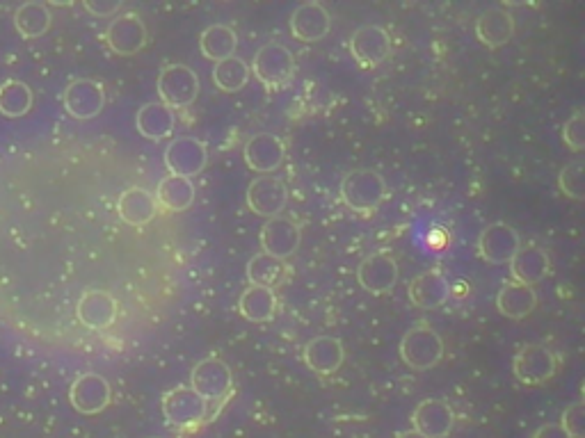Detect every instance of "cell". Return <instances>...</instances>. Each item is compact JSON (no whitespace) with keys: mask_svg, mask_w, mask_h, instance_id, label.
<instances>
[{"mask_svg":"<svg viewBox=\"0 0 585 438\" xmlns=\"http://www.w3.org/2000/svg\"><path fill=\"white\" fill-rule=\"evenodd\" d=\"M163 413L174 427H192L206 418V400L190 386H176L163 397Z\"/></svg>","mask_w":585,"mask_h":438,"instance_id":"obj_7","label":"cell"},{"mask_svg":"<svg viewBox=\"0 0 585 438\" xmlns=\"http://www.w3.org/2000/svg\"><path fill=\"white\" fill-rule=\"evenodd\" d=\"M85 10L94 16H112L122 10L119 0H85Z\"/></svg>","mask_w":585,"mask_h":438,"instance_id":"obj_38","label":"cell"},{"mask_svg":"<svg viewBox=\"0 0 585 438\" xmlns=\"http://www.w3.org/2000/svg\"><path fill=\"white\" fill-rule=\"evenodd\" d=\"M76 315L87 329H106L117 318V302L106 290H87L76 306Z\"/></svg>","mask_w":585,"mask_h":438,"instance_id":"obj_20","label":"cell"},{"mask_svg":"<svg viewBox=\"0 0 585 438\" xmlns=\"http://www.w3.org/2000/svg\"><path fill=\"white\" fill-rule=\"evenodd\" d=\"M519 249H522V238H519L517 229H512V226L503 222L485 226L478 238L480 256L492 265L510 263Z\"/></svg>","mask_w":585,"mask_h":438,"instance_id":"obj_8","label":"cell"},{"mask_svg":"<svg viewBox=\"0 0 585 438\" xmlns=\"http://www.w3.org/2000/svg\"><path fill=\"white\" fill-rule=\"evenodd\" d=\"M110 384L106 377L96 375V372H85L80 375L69 391V402L76 411L92 416V413H101L110 404Z\"/></svg>","mask_w":585,"mask_h":438,"instance_id":"obj_10","label":"cell"},{"mask_svg":"<svg viewBox=\"0 0 585 438\" xmlns=\"http://www.w3.org/2000/svg\"><path fill=\"white\" fill-rule=\"evenodd\" d=\"M238 311L250 322H270L277 313L275 290L250 286L238 299Z\"/></svg>","mask_w":585,"mask_h":438,"instance_id":"obj_29","label":"cell"},{"mask_svg":"<svg viewBox=\"0 0 585 438\" xmlns=\"http://www.w3.org/2000/svg\"><path fill=\"white\" fill-rule=\"evenodd\" d=\"M357 281L371 295H384V292L394 290L396 286L398 263L384 254L366 256L357 267Z\"/></svg>","mask_w":585,"mask_h":438,"instance_id":"obj_16","label":"cell"},{"mask_svg":"<svg viewBox=\"0 0 585 438\" xmlns=\"http://www.w3.org/2000/svg\"><path fill=\"white\" fill-rule=\"evenodd\" d=\"M147 39V26H144V21L135 12H126L117 16V19H112L106 30V42L110 51L117 55H126V58L128 55L140 53L147 46Z\"/></svg>","mask_w":585,"mask_h":438,"instance_id":"obj_9","label":"cell"},{"mask_svg":"<svg viewBox=\"0 0 585 438\" xmlns=\"http://www.w3.org/2000/svg\"><path fill=\"white\" fill-rule=\"evenodd\" d=\"M581 172H583V162L574 160L570 165L563 167V172L558 176V188L565 197H570L574 201H581L583 190H581Z\"/></svg>","mask_w":585,"mask_h":438,"instance_id":"obj_35","label":"cell"},{"mask_svg":"<svg viewBox=\"0 0 585 438\" xmlns=\"http://www.w3.org/2000/svg\"><path fill=\"white\" fill-rule=\"evenodd\" d=\"M250 67L247 64L236 58V55H231V58L222 60V62H215L213 67V83L220 87V92H227V94H234L238 89H243L247 85V80H250Z\"/></svg>","mask_w":585,"mask_h":438,"instance_id":"obj_33","label":"cell"},{"mask_svg":"<svg viewBox=\"0 0 585 438\" xmlns=\"http://www.w3.org/2000/svg\"><path fill=\"white\" fill-rule=\"evenodd\" d=\"M538 306V292L522 283L510 281L501 288L499 295H496V308L503 318L510 320H522L526 315H531Z\"/></svg>","mask_w":585,"mask_h":438,"instance_id":"obj_27","label":"cell"},{"mask_svg":"<svg viewBox=\"0 0 585 438\" xmlns=\"http://www.w3.org/2000/svg\"><path fill=\"white\" fill-rule=\"evenodd\" d=\"M190 388L204 400H220V397L231 388V370L229 365L208 356V359L199 361L190 372Z\"/></svg>","mask_w":585,"mask_h":438,"instance_id":"obj_12","label":"cell"},{"mask_svg":"<svg viewBox=\"0 0 585 438\" xmlns=\"http://www.w3.org/2000/svg\"><path fill=\"white\" fill-rule=\"evenodd\" d=\"M32 108V89L21 80H7L0 85V115L23 117Z\"/></svg>","mask_w":585,"mask_h":438,"instance_id":"obj_34","label":"cell"},{"mask_svg":"<svg viewBox=\"0 0 585 438\" xmlns=\"http://www.w3.org/2000/svg\"><path fill=\"white\" fill-rule=\"evenodd\" d=\"M300 247V226L291 219L272 217L261 229V249L266 256L286 261Z\"/></svg>","mask_w":585,"mask_h":438,"instance_id":"obj_14","label":"cell"},{"mask_svg":"<svg viewBox=\"0 0 585 438\" xmlns=\"http://www.w3.org/2000/svg\"><path fill=\"white\" fill-rule=\"evenodd\" d=\"M117 213L128 226H144L158 213L156 197L144 188H128L117 201Z\"/></svg>","mask_w":585,"mask_h":438,"instance_id":"obj_24","label":"cell"},{"mask_svg":"<svg viewBox=\"0 0 585 438\" xmlns=\"http://www.w3.org/2000/svg\"><path fill=\"white\" fill-rule=\"evenodd\" d=\"M350 53L357 62L366 67L384 62L391 55V37L389 32L380 26H362L352 32L350 37Z\"/></svg>","mask_w":585,"mask_h":438,"instance_id":"obj_15","label":"cell"},{"mask_svg":"<svg viewBox=\"0 0 585 438\" xmlns=\"http://www.w3.org/2000/svg\"><path fill=\"white\" fill-rule=\"evenodd\" d=\"M410 299L416 308L430 311V308H439L448 302L451 297V286H448L446 277L439 270H428L414 277L410 283Z\"/></svg>","mask_w":585,"mask_h":438,"instance_id":"obj_22","label":"cell"},{"mask_svg":"<svg viewBox=\"0 0 585 438\" xmlns=\"http://www.w3.org/2000/svg\"><path fill=\"white\" fill-rule=\"evenodd\" d=\"M583 131H585L583 112L579 110V112H574V117L567 119L563 126V140L576 153L583 151Z\"/></svg>","mask_w":585,"mask_h":438,"instance_id":"obj_36","label":"cell"},{"mask_svg":"<svg viewBox=\"0 0 585 438\" xmlns=\"http://www.w3.org/2000/svg\"><path fill=\"white\" fill-rule=\"evenodd\" d=\"M238 37L236 32L229 26H222V23H215V26H208L202 37H199V48H202L204 58L213 62H222L231 58L236 53Z\"/></svg>","mask_w":585,"mask_h":438,"instance_id":"obj_30","label":"cell"},{"mask_svg":"<svg viewBox=\"0 0 585 438\" xmlns=\"http://www.w3.org/2000/svg\"><path fill=\"white\" fill-rule=\"evenodd\" d=\"M288 204V188L282 178L261 176L247 188V206L261 217H279Z\"/></svg>","mask_w":585,"mask_h":438,"instance_id":"obj_13","label":"cell"},{"mask_svg":"<svg viewBox=\"0 0 585 438\" xmlns=\"http://www.w3.org/2000/svg\"><path fill=\"white\" fill-rule=\"evenodd\" d=\"M208 162V151L206 144L197 137L181 135L170 142L165 149V165L170 169V174L192 178L204 172Z\"/></svg>","mask_w":585,"mask_h":438,"instance_id":"obj_6","label":"cell"},{"mask_svg":"<svg viewBox=\"0 0 585 438\" xmlns=\"http://www.w3.org/2000/svg\"><path fill=\"white\" fill-rule=\"evenodd\" d=\"M512 35H515V19H512L510 12L501 10V7H490L476 21V37L490 48L508 44Z\"/></svg>","mask_w":585,"mask_h":438,"instance_id":"obj_26","label":"cell"},{"mask_svg":"<svg viewBox=\"0 0 585 438\" xmlns=\"http://www.w3.org/2000/svg\"><path fill=\"white\" fill-rule=\"evenodd\" d=\"M387 183L373 169H355L341 181V201L355 213H371L384 201Z\"/></svg>","mask_w":585,"mask_h":438,"instance_id":"obj_1","label":"cell"},{"mask_svg":"<svg viewBox=\"0 0 585 438\" xmlns=\"http://www.w3.org/2000/svg\"><path fill=\"white\" fill-rule=\"evenodd\" d=\"M510 270H512V279L522 286H538L540 281L547 279L549 274V254L542 247L528 245L522 247L515 254V258L510 261Z\"/></svg>","mask_w":585,"mask_h":438,"instance_id":"obj_23","label":"cell"},{"mask_svg":"<svg viewBox=\"0 0 585 438\" xmlns=\"http://www.w3.org/2000/svg\"><path fill=\"white\" fill-rule=\"evenodd\" d=\"M14 26L21 37L37 39L46 35V30L51 28V12L42 3H26L16 10Z\"/></svg>","mask_w":585,"mask_h":438,"instance_id":"obj_32","label":"cell"},{"mask_svg":"<svg viewBox=\"0 0 585 438\" xmlns=\"http://www.w3.org/2000/svg\"><path fill=\"white\" fill-rule=\"evenodd\" d=\"M533 438H572V436L567 434L558 423H549V425H542L538 432L533 434Z\"/></svg>","mask_w":585,"mask_h":438,"instance_id":"obj_39","label":"cell"},{"mask_svg":"<svg viewBox=\"0 0 585 438\" xmlns=\"http://www.w3.org/2000/svg\"><path fill=\"white\" fill-rule=\"evenodd\" d=\"M252 71L261 80L263 87L279 89L291 83L295 73V58L284 44L270 42L256 51Z\"/></svg>","mask_w":585,"mask_h":438,"instance_id":"obj_4","label":"cell"},{"mask_svg":"<svg viewBox=\"0 0 585 438\" xmlns=\"http://www.w3.org/2000/svg\"><path fill=\"white\" fill-rule=\"evenodd\" d=\"M62 101L64 110L74 119H92L106 105V92H103L101 83H96V80L80 78L64 89Z\"/></svg>","mask_w":585,"mask_h":438,"instance_id":"obj_11","label":"cell"},{"mask_svg":"<svg viewBox=\"0 0 585 438\" xmlns=\"http://www.w3.org/2000/svg\"><path fill=\"white\" fill-rule=\"evenodd\" d=\"M556 368H558L556 354L551 352L547 345L540 343L524 345L522 350L517 352L515 361H512V372H515V377L526 386L547 384V381L556 375Z\"/></svg>","mask_w":585,"mask_h":438,"instance_id":"obj_5","label":"cell"},{"mask_svg":"<svg viewBox=\"0 0 585 438\" xmlns=\"http://www.w3.org/2000/svg\"><path fill=\"white\" fill-rule=\"evenodd\" d=\"M158 96L167 108H188L199 96V78L186 64H170L158 76Z\"/></svg>","mask_w":585,"mask_h":438,"instance_id":"obj_3","label":"cell"},{"mask_svg":"<svg viewBox=\"0 0 585 438\" xmlns=\"http://www.w3.org/2000/svg\"><path fill=\"white\" fill-rule=\"evenodd\" d=\"M583 425H585V407H583V402H574L572 407H567L563 411V423H560V427H563L572 438H583Z\"/></svg>","mask_w":585,"mask_h":438,"instance_id":"obj_37","label":"cell"},{"mask_svg":"<svg viewBox=\"0 0 585 438\" xmlns=\"http://www.w3.org/2000/svg\"><path fill=\"white\" fill-rule=\"evenodd\" d=\"M414 432L426 438H446L455 425V413L444 400H423L412 413Z\"/></svg>","mask_w":585,"mask_h":438,"instance_id":"obj_18","label":"cell"},{"mask_svg":"<svg viewBox=\"0 0 585 438\" xmlns=\"http://www.w3.org/2000/svg\"><path fill=\"white\" fill-rule=\"evenodd\" d=\"M332 28V16L320 3H302L291 14V32L298 42H320Z\"/></svg>","mask_w":585,"mask_h":438,"instance_id":"obj_19","label":"cell"},{"mask_svg":"<svg viewBox=\"0 0 585 438\" xmlns=\"http://www.w3.org/2000/svg\"><path fill=\"white\" fill-rule=\"evenodd\" d=\"M346 361V350L343 343L334 336H318L311 338L304 347V363L318 375H334Z\"/></svg>","mask_w":585,"mask_h":438,"instance_id":"obj_21","label":"cell"},{"mask_svg":"<svg viewBox=\"0 0 585 438\" xmlns=\"http://www.w3.org/2000/svg\"><path fill=\"white\" fill-rule=\"evenodd\" d=\"M444 356V340L435 329L419 324L407 331L400 340V359L412 370H430L442 361Z\"/></svg>","mask_w":585,"mask_h":438,"instance_id":"obj_2","label":"cell"},{"mask_svg":"<svg viewBox=\"0 0 585 438\" xmlns=\"http://www.w3.org/2000/svg\"><path fill=\"white\" fill-rule=\"evenodd\" d=\"M286 156V146L272 133H256L245 144V162L252 172L270 174L282 165Z\"/></svg>","mask_w":585,"mask_h":438,"instance_id":"obj_17","label":"cell"},{"mask_svg":"<svg viewBox=\"0 0 585 438\" xmlns=\"http://www.w3.org/2000/svg\"><path fill=\"white\" fill-rule=\"evenodd\" d=\"M396 438H426V436L419 434V432H414V429H410V432H400Z\"/></svg>","mask_w":585,"mask_h":438,"instance_id":"obj_40","label":"cell"},{"mask_svg":"<svg viewBox=\"0 0 585 438\" xmlns=\"http://www.w3.org/2000/svg\"><path fill=\"white\" fill-rule=\"evenodd\" d=\"M284 279H286L284 261H277V258L266 256V254H259L247 263V281H250V286L275 290L277 286H282Z\"/></svg>","mask_w":585,"mask_h":438,"instance_id":"obj_31","label":"cell"},{"mask_svg":"<svg viewBox=\"0 0 585 438\" xmlns=\"http://www.w3.org/2000/svg\"><path fill=\"white\" fill-rule=\"evenodd\" d=\"M192 201H195V185H192L190 178L170 174L158 183L156 204L170 210V213H183L192 206Z\"/></svg>","mask_w":585,"mask_h":438,"instance_id":"obj_28","label":"cell"},{"mask_svg":"<svg viewBox=\"0 0 585 438\" xmlns=\"http://www.w3.org/2000/svg\"><path fill=\"white\" fill-rule=\"evenodd\" d=\"M176 126L174 110L167 108L160 101L144 103L142 108L135 115V128H138L140 135L147 137V140H165L167 135H172Z\"/></svg>","mask_w":585,"mask_h":438,"instance_id":"obj_25","label":"cell"}]
</instances>
